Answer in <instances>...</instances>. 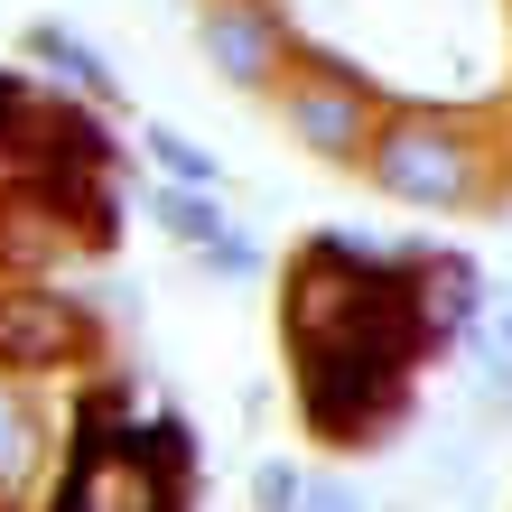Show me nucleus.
I'll return each mask as SVG.
<instances>
[{"label":"nucleus","instance_id":"1a4fd4ad","mask_svg":"<svg viewBox=\"0 0 512 512\" xmlns=\"http://www.w3.org/2000/svg\"><path fill=\"white\" fill-rule=\"evenodd\" d=\"M149 215H159V233H168L177 252H215L224 233H233V215L215 205V187H159V196H149Z\"/></svg>","mask_w":512,"mask_h":512},{"label":"nucleus","instance_id":"0eeeda50","mask_svg":"<svg viewBox=\"0 0 512 512\" xmlns=\"http://www.w3.org/2000/svg\"><path fill=\"white\" fill-rule=\"evenodd\" d=\"M19 47H28V66H47L75 103H94V112H131L122 75H112V56H103V47H84L66 19H28V28H19Z\"/></svg>","mask_w":512,"mask_h":512},{"label":"nucleus","instance_id":"9b49d317","mask_svg":"<svg viewBox=\"0 0 512 512\" xmlns=\"http://www.w3.org/2000/svg\"><path fill=\"white\" fill-rule=\"evenodd\" d=\"M140 140H149V159L168 168V187H215V177H224V159H215V149H196L187 131H168V122H149Z\"/></svg>","mask_w":512,"mask_h":512},{"label":"nucleus","instance_id":"f03ea898","mask_svg":"<svg viewBox=\"0 0 512 512\" xmlns=\"http://www.w3.org/2000/svg\"><path fill=\"white\" fill-rule=\"evenodd\" d=\"M364 177L391 205L466 215V205L494 196V140H485V122H466V112H391L373 159H364Z\"/></svg>","mask_w":512,"mask_h":512},{"label":"nucleus","instance_id":"9d476101","mask_svg":"<svg viewBox=\"0 0 512 512\" xmlns=\"http://www.w3.org/2000/svg\"><path fill=\"white\" fill-rule=\"evenodd\" d=\"M475 382L494 391V401H512V289H494L485 298V317H475Z\"/></svg>","mask_w":512,"mask_h":512},{"label":"nucleus","instance_id":"f257e3e1","mask_svg":"<svg viewBox=\"0 0 512 512\" xmlns=\"http://www.w3.org/2000/svg\"><path fill=\"white\" fill-rule=\"evenodd\" d=\"M47 512H196V438L177 410H122V391H94L66 429V466Z\"/></svg>","mask_w":512,"mask_h":512},{"label":"nucleus","instance_id":"39448f33","mask_svg":"<svg viewBox=\"0 0 512 512\" xmlns=\"http://www.w3.org/2000/svg\"><path fill=\"white\" fill-rule=\"evenodd\" d=\"M196 47L233 94H280L298 66V38L280 19V0H205L196 10Z\"/></svg>","mask_w":512,"mask_h":512},{"label":"nucleus","instance_id":"20e7f679","mask_svg":"<svg viewBox=\"0 0 512 512\" xmlns=\"http://www.w3.org/2000/svg\"><path fill=\"white\" fill-rule=\"evenodd\" d=\"M94 354H103V336H94V317H84L66 289H47V280H0V373L56 382V373H84Z\"/></svg>","mask_w":512,"mask_h":512},{"label":"nucleus","instance_id":"4468645a","mask_svg":"<svg viewBox=\"0 0 512 512\" xmlns=\"http://www.w3.org/2000/svg\"><path fill=\"white\" fill-rule=\"evenodd\" d=\"M196 261L215 270V280H252V270H261V252L243 243V233H224V243H215V252H196Z\"/></svg>","mask_w":512,"mask_h":512},{"label":"nucleus","instance_id":"7ed1b4c3","mask_svg":"<svg viewBox=\"0 0 512 512\" xmlns=\"http://www.w3.org/2000/svg\"><path fill=\"white\" fill-rule=\"evenodd\" d=\"M270 103H280V131L308 149V159H326V168H364L382 122H391V103L326 47H298V66H289V84Z\"/></svg>","mask_w":512,"mask_h":512},{"label":"nucleus","instance_id":"ddd939ff","mask_svg":"<svg viewBox=\"0 0 512 512\" xmlns=\"http://www.w3.org/2000/svg\"><path fill=\"white\" fill-rule=\"evenodd\" d=\"M298 512H373L354 485H336V475H308V485H298Z\"/></svg>","mask_w":512,"mask_h":512},{"label":"nucleus","instance_id":"6e6552de","mask_svg":"<svg viewBox=\"0 0 512 512\" xmlns=\"http://www.w3.org/2000/svg\"><path fill=\"white\" fill-rule=\"evenodd\" d=\"M47 475V419H38V382L0 373V494H38Z\"/></svg>","mask_w":512,"mask_h":512},{"label":"nucleus","instance_id":"f8f14e48","mask_svg":"<svg viewBox=\"0 0 512 512\" xmlns=\"http://www.w3.org/2000/svg\"><path fill=\"white\" fill-rule=\"evenodd\" d=\"M298 485H308V466H289V457H270V466L252 475V503H261V512H298Z\"/></svg>","mask_w":512,"mask_h":512},{"label":"nucleus","instance_id":"2eb2a0df","mask_svg":"<svg viewBox=\"0 0 512 512\" xmlns=\"http://www.w3.org/2000/svg\"><path fill=\"white\" fill-rule=\"evenodd\" d=\"M0 512H19V494H0Z\"/></svg>","mask_w":512,"mask_h":512},{"label":"nucleus","instance_id":"423d86ee","mask_svg":"<svg viewBox=\"0 0 512 512\" xmlns=\"http://www.w3.org/2000/svg\"><path fill=\"white\" fill-rule=\"evenodd\" d=\"M410 298H419V317H429L438 345H466L494 289H485V270L466 252H410Z\"/></svg>","mask_w":512,"mask_h":512}]
</instances>
